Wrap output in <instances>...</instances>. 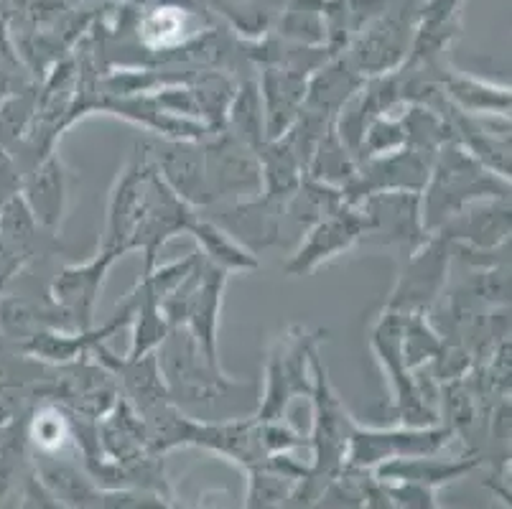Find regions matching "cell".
Wrapping results in <instances>:
<instances>
[{
	"instance_id": "1",
	"label": "cell",
	"mask_w": 512,
	"mask_h": 509,
	"mask_svg": "<svg viewBox=\"0 0 512 509\" xmlns=\"http://www.w3.org/2000/svg\"><path fill=\"white\" fill-rule=\"evenodd\" d=\"M495 189L505 194V181L484 174L462 148H449L441 156L426 199H423V224L439 227L449 219V212H462L464 204L479 196H490Z\"/></svg>"
},
{
	"instance_id": "2",
	"label": "cell",
	"mask_w": 512,
	"mask_h": 509,
	"mask_svg": "<svg viewBox=\"0 0 512 509\" xmlns=\"http://www.w3.org/2000/svg\"><path fill=\"white\" fill-rule=\"evenodd\" d=\"M319 336L321 334H309L304 329H291L273 347L271 362H268V390H265V403L260 408V418H278L283 405L293 395H301L304 390H309V382H306V359L314 354Z\"/></svg>"
},
{
	"instance_id": "3",
	"label": "cell",
	"mask_w": 512,
	"mask_h": 509,
	"mask_svg": "<svg viewBox=\"0 0 512 509\" xmlns=\"http://www.w3.org/2000/svg\"><path fill=\"white\" fill-rule=\"evenodd\" d=\"M367 230H370V219L365 212H355L352 204H339V207L329 209V214H324V219L311 232L309 242L288 265V273H304V270L316 268L321 260L337 255Z\"/></svg>"
},
{
	"instance_id": "4",
	"label": "cell",
	"mask_w": 512,
	"mask_h": 509,
	"mask_svg": "<svg viewBox=\"0 0 512 509\" xmlns=\"http://www.w3.org/2000/svg\"><path fill=\"white\" fill-rule=\"evenodd\" d=\"M115 258H118V252L102 250L90 263L64 270L54 283V296L67 308V314L74 316L82 331L90 329L97 293H100L102 280H105V273L115 263Z\"/></svg>"
},
{
	"instance_id": "5",
	"label": "cell",
	"mask_w": 512,
	"mask_h": 509,
	"mask_svg": "<svg viewBox=\"0 0 512 509\" xmlns=\"http://www.w3.org/2000/svg\"><path fill=\"white\" fill-rule=\"evenodd\" d=\"M189 232H194V237L202 242V247L207 250V258L212 260V265L222 268L225 273L227 270L258 268V263H255L253 255L242 250L240 245H235V242H232L230 237L220 230V227H214L212 222H197V219H194L192 227H189Z\"/></svg>"
},
{
	"instance_id": "6",
	"label": "cell",
	"mask_w": 512,
	"mask_h": 509,
	"mask_svg": "<svg viewBox=\"0 0 512 509\" xmlns=\"http://www.w3.org/2000/svg\"><path fill=\"white\" fill-rule=\"evenodd\" d=\"M184 28V21H181L179 13H174L171 8L166 11L153 13L146 21V39L151 44H174L179 39V31Z\"/></svg>"
},
{
	"instance_id": "7",
	"label": "cell",
	"mask_w": 512,
	"mask_h": 509,
	"mask_svg": "<svg viewBox=\"0 0 512 509\" xmlns=\"http://www.w3.org/2000/svg\"><path fill=\"white\" fill-rule=\"evenodd\" d=\"M34 438L44 448L59 446V441H62V420H59V415L54 410H46V413H41L36 418Z\"/></svg>"
}]
</instances>
